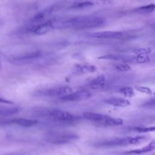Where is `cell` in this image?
<instances>
[{"instance_id":"cell-22","label":"cell","mask_w":155,"mask_h":155,"mask_svg":"<svg viewBox=\"0 0 155 155\" xmlns=\"http://www.w3.org/2000/svg\"><path fill=\"white\" fill-rule=\"evenodd\" d=\"M115 69L119 71H128L131 70V67L127 63H119L114 67Z\"/></svg>"},{"instance_id":"cell-7","label":"cell","mask_w":155,"mask_h":155,"mask_svg":"<svg viewBox=\"0 0 155 155\" xmlns=\"http://www.w3.org/2000/svg\"><path fill=\"white\" fill-rule=\"evenodd\" d=\"M53 20H47L44 22L31 25L27 28V31L35 35H44L54 29Z\"/></svg>"},{"instance_id":"cell-13","label":"cell","mask_w":155,"mask_h":155,"mask_svg":"<svg viewBox=\"0 0 155 155\" xmlns=\"http://www.w3.org/2000/svg\"><path fill=\"white\" fill-rule=\"evenodd\" d=\"M74 72L77 74L92 73L96 70V67L89 64H79L74 66Z\"/></svg>"},{"instance_id":"cell-9","label":"cell","mask_w":155,"mask_h":155,"mask_svg":"<svg viewBox=\"0 0 155 155\" xmlns=\"http://www.w3.org/2000/svg\"><path fill=\"white\" fill-rule=\"evenodd\" d=\"M121 31H102L89 33L88 36L96 39H120L124 36Z\"/></svg>"},{"instance_id":"cell-8","label":"cell","mask_w":155,"mask_h":155,"mask_svg":"<svg viewBox=\"0 0 155 155\" xmlns=\"http://www.w3.org/2000/svg\"><path fill=\"white\" fill-rule=\"evenodd\" d=\"M91 96V93L87 90H81L60 97V100L64 102H76L87 99Z\"/></svg>"},{"instance_id":"cell-10","label":"cell","mask_w":155,"mask_h":155,"mask_svg":"<svg viewBox=\"0 0 155 155\" xmlns=\"http://www.w3.org/2000/svg\"><path fill=\"white\" fill-rule=\"evenodd\" d=\"M105 85V77L104 75H99L91 80L87 84L88 88L93 90L103 89Z\"/></svg>"},{"instance_id":"cell-6","label":"cell","mask_w":155,"mask_h":155,"mask_svg":"<svg viewBox=\"0 0 155 155\" xmlns=\"http://www.w3.org/2000/svg\"><path fill=\"white\" fill-rule=\"evenodd\" d=\"M48 141L52 143L61 144L66 143L78 139V136L73 133L61 132L52 133L48 134L47 137Z\"/></svg>"},{"instance_id":"cell-24","label":"cell","mask_w":155,"mask_h":155,"mask_svg":"<svg viewBox=\"0 0 155 155\" xmlns=\"http://www.w3.org/2000/svg\"><path fill=\"white\" fill-rule=\"evenodd\" d=\"M135 88H136V90H137V91H140L141 93H145L146 94L151 95V94H153L152 90L149 87H147L138 85V86H136Z\"/></svg>"},{"instance_id":"cell-12","label":"cell","mask_w":155,"mask_h":155,"mask_svg":"<svg viewBox=\"0 0 155 155\" xmlns=\"http://www.w3.org/2000/svg\"><path fill=\"white\" fill-rule=\"evenodd\" d=\"M82 116H83V117L87 120H88L94 122H96L101 125L105 120L107 115L93 113V112L86 111L83 113Z\"/></svg>"},{"instance_id":"cell-20","label":"cell","mask_w":155,"mask_h":155,"mask_svg":"<svg viewBox=\"0 0 155 155\" xmlns=\"http://www.w3.org/2000/svg\"><path fill=\"white\" fill-rule=\"evenodd\" d=\"M119 92L127 97H132L135 94L134 89L132 87L128 86L121 87L119 90Z\"/></svg>"},{"instance_id":"cell-23","label":"cell","mask_w":155,"mask_h":155,"mask_svg":"<svg viewBox=\"0 0 155 155\" xmlns=\"http://www.w3.org/2000/svg\"><path fill=\"white\" fill-rule=\"evenodd\" d=\"M134 131L137 133H148L155 131V126L148 127H136L133 129Z\"/></svg>"},{"instance_id":"cell-15","label":"cell","mask_w":155,"mask_h":155,"mask_svg":"<svg viewBox=\"0 0 155 155\" xmlns=\"http://www.w3.org/2000/svg\"><path fill=\"white\" fill-rule=\"evenodd\" d=\"M11 122L23 127H31L36 125L38 121L35 119H29L27 118H16L12 120Z\"/></svg>"},{"instance_id":"cell-4","label":"cell","mask_w":155,"mask_h":155,"mask_svg":"<svg viewBox=\"0 0 155 155\" xmlns=\"http://www.w3.org/2000/svg\"><path fill=\"white\" fill-rule=\"evenodd\" d=\"M71 93V88L67 85L54 87L52 88L40 89L34 92L33 95L37 97H63Z\"/></svg>"},{"instance_id":"cell-1","label":"cell","mask_w":155,"mask_h":155,"mask_svg":"<svg viewBox=\"0 0 155 155\" xmlns=\"http://www.w3.org/2000/svg\"><path fill=\"white\" fill-rule=\"evenodd\" d=\"M54 28H72L76 30L99 27L104 25L105 20L96 15L78 16L70 18L53 20Z\"/></svg>"},{"instance_id":"cell-11","label":"cell","mask_w":155,"mask_h":155,"mask_svg":"<svg viewBox=\"0 0 155 155\" xmlns=\"http://www.w3.org/2000/svg\"><path fill=\"white\" fill-rule=\"evenodd\" d=\"M104 102L114 107H125L130 105V102L125 98L119 97H111L104 100Z\"/></svg>"},{"instance_id":"cell-25","label":"cell","mask_w":155,"mask_h":155,"mask_svg":"<svg viewBox=\"0 0 155 155\" xmlns=\"http://www.w3.org/2000/svg\"><path fill=\"white\" fill-rule=\"evenodd\" d=\"M142 105L143 107H150V106H152V105H155V98L151 99L148 102L144 103Z\"/></svg>"},{"instance_id":"cell-3","label":"cell","mask_w":155,"mask_h":155,"mask_svg":"<svg viewBox=\"0 0 155 155\" xmlns=\"http://www.w3.org/2000/svg\"><path fill=\"white\" fill-rule=\"evenodd\" d=\"M148 139L145 136H127L125 137H116L110 139L102 140L97 142L96 144V147H124L130 145L139 144L142 142L145 141Z\"/></svg>"},{"instance_id":"cell-14","label":"cell","mask_w":155,"mask_h":155,"mask_svg":"<svg viewBox=\"0 0 155 155\" xmlns=\"http://www.w3.org/2000/svg\"><path fill=\"white\" fill-rule=\"evenodd\" d=\"M154 149H155V140H154L151 141L148 144L146 145L145 146L140 148L127 151L125 152V153L127 154H139L152 151Z\"/></svg>"},{"instance_id":"cell-17","label":"cell","mask_w":155,"mask_h":155,"mask_svg":"<svg viewBox=\"0 0 155 155\" xmlns=\"http://www.w3.org/2000/svg\"><path fill=\"white\" fill-rule=\"evenodd\" d=\"M123 122V120L120 118H116L107 115L101 125L104 126H119L122 125Z\"/></svg>"},{"instance_id":"cell-18","label":"cell","mask_w":155,"mask_h":155,"mask_svg":"<svg viewBox=\"0 0 155 155\" xmlns=\"http://www.w3.org/2000/svg\"><path fill=\"white\" fill-rule=\"evenodd\" d=\"M154 10L155 4H150L134 8L133 10V12L141 14H148L154 12Z\"/></svg>"},{"instance_id":"cell-16","label":"cell","mask_w":155,"mask_h":155,"mask_svg":"<svg viewBox=\"0 0 155 155\" xmlns=\"http://www.w3.org/2000/svg\"><path fill=\"white\" fill-rule=\"evenodd\" d=\"M20 108L17 107H1L0 115L1 117H8L11 115L19 113Z\"/></svg>"},{"instance_id":"cell-5","label":"cell","mask_w":155,"mask_h":155,"mask_svg":"<svg viewBox=\"0 0 155 155\" xmlns=\"http://www.w3.org/2000/svg\"><path fill=\"white\" fill-rule=\"evenodd\" d=\"M42 53L39 51L25 53L16 56L12 57L9 61L16 65H24L32 63L42 57Z\"/></svg>"},{"instance_id":"cell-19","label":"cell","mask_w":155,"mask_h":155,"mask_svg":"<svg viewBox=\"0 0 155 155\" xmlns=\"http://www.w3.org/2000/svg\"><path fill=\"white\" fill-rule=\"evenodd\" d=\"M94 5V3L91 1H78L73 3L68 8L71 9H77V8H83L91 7Z\"/></svg>"},{"instance_id":"cell-26","label":"cell","mask_w":155,"mask_h":155,"mask_svg":"<svg viewBox=\"0 0 155 155\" xmlns=\"http://www.w3.org/2000/svg\"><path fill=\"white\" fill-rule=\"evenodd\" d=\"M153 94H154V96H155V92H154V93H153Z\"/></svg>"},{"instance_id":"cell-21","label":"cell","mask_w":155,"mask_h":155,"mask_svg":"<svg viewBox=\"0 0 155 155\" xmlns=\"http://www.w3.org/2000/svg\"><path fill=\"white\" fill-rule=\"evenodd\" d=\"M151 50L150 48H134L132 50V53H133L136 56H143V55H148L151 53Z\"/></svg>"},{"instance_id":"cell-2","label":"cell","mask_w":155,"mask_h":155,"mask_svg":"<svg viewBox=\"0 0 155 155\" xmlns=\"http://www.w3.org/2000/svg\"><path fill=\"white\" fill-rule=\"evenodd\" d=\"M33 114L39 117H45L53 120L70 122L74 120L75 117L70 113L58 109L48 108H35Z\"/></svg>"}]
</instances>
